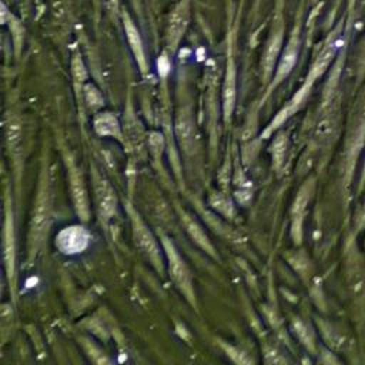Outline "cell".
Masks as SVG:
<instances>
[{"label": "cell", "instance_id": "cell-1", "mask_svg": "<svg viewBox=\"0 0 365 365\" xmlns=\"http://www.w3.org/2000/svg\"><path fill=\"white\" fill-rule=\"evenodd\" d=\"M51 184H50V177H48V168L44 164L40 173L38 178V187H37V197L33 208V215L30 221V228H29V245H27V252L29 258L27 262L30 264L38 250L41 248L48 228L51 222Z\"/></svg>", "mask_w": 365, "mask_h": 365}, {"label": "cell", "instance_id": "cell-2", "mask_svg": "<svg viewBox=\"0 0 365 365\" xmlns=\"http://www.w3.org/2000/svg\"><path fill=\"white\" fill-rule=\"evenodd\" d=\"M125 211L130 217L131 222V232L135 247L138 248L140 254L153 265V268L163 275L165 272V254L163 250V245L160 247L161 241L158 242L157 237L151 232V230L147 227L141 215L137 212V210L130 204L125 202Z\"/></svg>", "mask_w": 365, "mask_h": 365}, {"label": "cell", "instance_id": "cell-3", "mask_svg": "<svg viewBox=\"0 0 365 365\" xmlns=\"http://www.w3.org/2000/svg\"><path fill=\"white\" fill-rule=\"evenodd\" d=\"M160 241L165 254L167 271L171 281L178 288V291L184 295L188 304L197 309V297L192 285V275L188 265L185 264L184 258L180 255L175 244L171 241L168 235H165L164 232H160Z\"/></svg>", "mask_w": 365, "mask_h": 365}, {"label": "cell", "instance_id": "cell-4", "mask_svg": "<svg viewBox=\"0 0 365 365\" xmlns=\"http://www.w3.org/2000/svg\"><path fill=\"white\" fill-rule=\"evenodd\" d=\"M284 37H285V21L282 17V0H277V10L272 17V24L265 40L262 54H261V78L264 84H269L272 80L278 58L281 56L284 47Z\"/></svg>", "mask_w": 365, "mask_h": 365}, {"label": "cell", "instance_id": "cell-5", "mask_svg": "<svg viewBox=\"0 0 365 365\" xmlns=\"http://www.w3.org/2000/svg\"><path fill=\"white\" fill-rule=\"evenodd\" d=\"M301 31H302V20H301V13L297 16L295 24L288 36L287 43L282 47L281 56L278 58L272 80L269 81V84L267 86V91L265 96L262 98V101L291 74V71L294 70L297 61H298V56H299V50H301Z\"/></svg>", "mask_w": 365, "mask_h": 365}, {"label": "cell", "instance_id": "cell-6", "mask_svg": "<svg viewBox=\"0 0 365 365\" xmlns=\"http://www.w3.org/2000/svg\"><path fill=\"white\" fill-rule=\"evenodd\" d=\"M17 247H16V228H14V212L10 192L4 194V224H3V258L7 282L10 292L16 299V284H17Z\"/></svg>", "mask_w": 365, "mask_h": 365}, {"label": "cell", "instance_id": "cell-7", "mask_svg": "<svg viewBox=\"0 0 365 365\" xmlns=\"http://www.w3.org/2000/svg\"><path fill=\"white\" fill-rule=\"evenodd\" d=\"M91 167V181H93V190H94V201H96V210L97 217L100 220V224L103 228L108 227V222L115 215L117 211V194L110 184V181L94 167Z\"/></svg>", "mask_w": 365, "mask_h": 365}, {"label": "cell", "instance_id": "cell-8", "mask_svg": "<svg viewBox=\"0 0 365 365\" xmlns=\"http://www.w3.org/2000/svg\"><path fill=\"white\" fill-rule=\"evenodd\" d=\"M341 30H342V23H339L327 37L325 43L322 44L321 50L318 51L315 60L312 61L307 78L302 84V87H305L307 90H311L312 84L328 70V67L331 66V63L334 61L335 56L338 54L339 50V44H341Z\"/></svg>", "mask_w": 365, "mask_h": 365}, {"label": "cell", "instance_id": "cell-9", "mask_svg": "<svg viewBox=\"0 0 365 365\" xmlns=\"http://www.w3.org/2000/svg\"><path fill=\"white\" fill-rule=\"evenodd\" d=\"M191 16V0H178L171 10L165 27V48L170 56L175 54L187 31Z\"/></svg>", "mask_w": 365, "mask_h": 365}, {"label": "cell", "instance_id": "cell-10", "mask_svg": "<svg viewBox=\"0 0 365 365\" xmlns=\"http://www.w3.org/2000/svg\"><path fill=\"white\" fill-rule=\"evenodd\" d=\"M64 161L67 165L70 194L76 214L81 222H87L90 220V198L81 170L77 167L74 160L67 154L64 155Z\"/></svg>", "mask_w": 365, "mask_h": 365}, {"label": "cell", "instance_id": "cell-11", "mask_svg": "<svg viewBox=\"0 0 365 365\" xmlns=\"http://www.w3.org/2000/svg\"><path fill=\"white\" fill-rule=\"evenodd\" d=\"M91 240V234L84 225H68L56 235V248L66 255L83 252Z\"/></svg>", "mask_w": 365, "mask_h": 365}, {"label": "cell", "instance_id": "cell-12", "mask_svg": "<svg viewBox=\"0 0 365 365\" xmlns=\"http://www.w3.org/2000/svg\"><path fill=\"white\" fill-rule=\"evenodd\" d=\"M120 20L123 23V29H124V33H125V37H127V43H128L130 50L133 53V57H134V60L138 66V70L143 76H145L148 73V61H147V54H145L141 33H140L135 21L133 20V17L130 16V13L125 9H121Z\"/></svg>", "mask_w": 365, "mask_h": 365}, {"label": "cell", "instance_id": "cell-13", "mask_svg": "<svg viewBox=\"0 0 365 365\" xmlns=\"http://www.w3.org/2000/svg\"><path fill=\"white\" fill-rule=\"evenodd\" d=\"M221 97H222V118L225 124H230L234 108H235V98H237V66H235L231 47L228 48Z\"/></svg>", "mask_w": 365, "mask_h": 365}, {"label": "cell", "instance_id": "cell-14", "mask_svg": "<svg viewBox=\"0 0 365 365\" xmlns=\"http://www.w3.org/2000/svg\"><path fill=\"white\" fill-rule=\"evenodd\" d=\"M178 217L182 222V227L185 230V232L188 234V237L192 240V242L201 248L204 252H207L210 257H212L214 259L220 261V255L214 247V244L211 242V240L208 238V235L205 234L202 225L192 217V214H190L188 211H185L184 208H181L180 205L175 207Z\"/></svg>", "mask_w": 365, "mask_h": 365}, {"label": "cell", "instance_id": "cell-15", "mask_svg": "<svg viewBox=\"0 0 365 365\" xmlns=\"http://www.w3.org/2000/svg\"><path fill=\"white\" fill-rule=\"evenodd\" d=\"M312 192H314V180L309 178L308 181H305L294 202H292V208H291V220H292V227H291V235L294 238V242L299 244L301 242V237H302V220H304V214H305V210H307V205L312 197Z\"/></svg>", "mask_w": 365, "mask_h": 365}, {"label": "cell", "instance_id": "cell-16", "mask_svg": "<svg viewBox=\"0 0 365 365\" xmlns=\"http://www.w3.org/2000/svg\"><path fill=\"white\" fill-rule=\"evenodd\" d=\"M174 134L182 151L191 153L195 145V124L192 111L190 107H184L178 111L174 123Z\"/></svg>", "mask_w": 365, "mask_h": 365}, {"label": "cell", "instance_id": "cell-17", "mask_svg": "<svg viewBox=\"0 0 365 365\" xmlns=\"http://www.w3.org/2000/svg\"><path fill=\"white\" fill-rule=\"evenodd\" d=\"M4 131L10 155L17 165V161L20 160L23 151V128L20 120L13 114H7L4 121Z\"/></svg>", "mask_w": 365, "mask_h": 365}, {"label": "cell", "instance_id": "cell-18", "mask_svg": "<svg viewBox=\"0 0 365 365\" xmlns=\"http://www.w3.org/2000/svg\"><path fill=\"white\" fill-rule=\"evenodd\" d=\"M93 127L98 135L113 137L121 143L124 141L118 118L111 111H100V113L94 114Z\"/></svg>", "mask_w": 365, "mask_h": 365}, {"label": "cell", "instance_id": "cell-19", "mask_svg": "<svg viewBox=\"0 0 365 365\" xmlns=\"http://www.w3.org/2000/svg\"><path fill=\"white\" fill-rule=\"evenodd\" d=\"M1 21L3 24L9 26V30L11 33L13 37V46H14V53L19 57L20 50L23 47V41H24V26L21 24V21L7 9L6 3H1Z\"/></svg>", "mask_w": 365, "mask_h": 365}, {"label": "cell", "instance_id": "cell-20", "mask_svg": "<svg viewBox=\"0 0 365 365\" xmlns=\"http://www.w3.org/2000/svg\"><path fill=\"white\" fill-rule=\"evenodd\" d=\"M208 205L218 212L220 215H222L224 218H234L235 215V207L234 202L231 201V198L221 191H214L210 194L208 197Z\"/></svg>", "mask_w": 365, "mask_h": 365}, {"label": "cell", "instance_id": "cell-21", "mask_svg": "<svg viewBox=\"0 0 365 365\" xmlns=\"http://www.w3.org/2000/svg\"><path fill=\"white\" fill-rule=\"evenodd\" d=\"M287 148H288L287 133H284V131L277 133V135L274 137V141L271 144V160H272V168L275 171H279L281 167L284 165Z\"/></svg>", "mask_w": 365, "mask_h": 365}, {"label": "cell", "instance_id": "cell-22", "mask_svg": "<svg viewBox=\"0 0 365 365\" xmlns=\"http://www.w3.org/2000/svg\"><path fill=\"white\" fill-rule=\"evenodd\" d=\"M71 76H73V81H74V87H76V93L77 97L80 96V98H83V87L87 81V70L84 66V61L81 58V54L78 51H76L71 57Z\"/></svg>", "mask_w": 365, "mask_h": 365}, {"label": "cell", "instance_id": "cell-23", "mask_svg": "<svg viewBox=\"0 0 365 365\" xmlns=\"http://www.w3.org/2000/svg\"><path fill=\"white\" fill-rule=\"evenodd\" d=\"M292 329L295 332V335L298 336V339L302 342V345L309 351V352H315V334L312 331V328L301 318H295L292 321Z\"/></svg>", "mask_w": 365, "mask_h": 365}, {"label": "cell", "instance_id": "cell-24", "mask_svg": "<svg viewBox=\"0 0 365 365\" xmlns=\"http://www.w3.org/2000/svg\"><path fill=\"white\" fill-rule=\"evenodd\" d=\"M336 125V117H335V111L334 110H327L317 121L315 125V137L318 140H327L334 134Z\"/></svg>", "mask_w": 365, "mask_h": 365}, {"label": "cell", "instance_id": "cell-25", "mask_svg": "<svg viewBox=\"0 0 365 365\" xmlns=\"http://www.w3.org/2000/svg\"><path fill=\"white\" fill-rule=\"evenodd\" d=\"M318 322V328L321 331V335L324 338V341L334 349H341L345 344V338L328 322H324L321 319L317 321Z\"/></svg>", "mask_w": 365, "mask_h": 365}, {"label": "cell", "instance_id": "cell-26", "mask_svg": "<svg viewBox=\"0 0 365 365\" xmlns=\"http://www.w3.org/2000/svg\"><path fill=\"white\" fill-rule=\"evenodd\" d=\"M83 100H84L86 106L93 111H97L104 104V97H103L101 91L93 83H86L84 84V87H83Z\"/></svg>", "mask_w": 365, "mask_h": 365}, {"label": "cell", "instance_id": "cell-27", "mask_svg": "<svg viewBox=\"0 0 365 365\" xmlns=\"http://www.w3.org/2000/svg\"><path fill=\"white\" fill-rule=\"evenodd\" d=\"M80 341H81V345H83L87 356L93 362H96V364H110L111 362V359L94 342H91L87 338H80Z\"/></svg>", "mask_w": 365, "mask_h": 365}, {"label": "cell", "instance_id": "cell-28", "mask_svg": "<svg viewBox=\"0 0 365 365\" xmlns=\"http://www.w3.org/2000/svg\"><path fill=\"white\" fill-rule=\"evenodd\" d=\"M148 147H150V151H151V154L155 160L161 158V154H163L164 147H165L164 135L160 131H150L148 133Z\"/></svg>", "mask_w": 365, "mask_h": 365}, {"label": "cell", "instance_id": "cell-29", "mask_svg": "<svg viewBox=\"0 0 365 365\" xmlns=\"http://www.w3.org/2000/svg\"><path fill=\"white\" fill-rule=\"evenodd\" d=\"M220 345H221V348L225 351V354H227L234 362H237V364H250V362H252L251 358H248L247 354H244L241 349H238V348H235V346H231V345H227V344L222 342V341H220Z\"/></svg>", "mask_w": 365, "mask_h": 365}, {"label": "cell", "instance_id": "cell-30", "mask_svg": "<svg viewBox=\"0 0 365 365\" xmlns=\"http://www.w3.org/2000/svg\"><path fill=\"white\" fill-rule=\"evenodd\" d=\"M287 359L284 356H281V354H278L277 349L274 348H268L265 351V362L267 364H279V362H285Z\"/></svg>", "mask_w": 365, "mask_h": 365}, {"label": "cell", "instance_id": "cell-31", "mask_svg": "<svg viewBox=\"0 0 365 365\" xmlns=\"http://www.w3.org/2000/svg\"><path fill=\"white\" fill-rule=\"evenodd\" d=\"M359 73H361V76H365V43H364V48H362L361 61H359Z\"/></svg>", "mask_w": 365, "mask_h": 365}, {"label": "cell", "instance_id": "cell-32", "mask_svg": "<svg viewBox=\"0 0 365 365\" xmlns=\"http://www.w3.org/2000/svg\"><path fill=\"white\" fill-rule=\"evenodd\" d=\"M318 1H319V0H309V3H311V4H317Z\"/></svg>", "mask_w": 365, "mask_h": 365}]
</instances>
